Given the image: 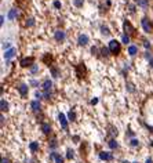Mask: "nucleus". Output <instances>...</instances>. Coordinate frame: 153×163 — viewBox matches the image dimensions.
<instances>
[{
	"instance_id": "nucleus-22",
	"label": "nucleus",
	"mask_w": 153,
	"mask_h": 163,
	"mask_svg": "<svg viewBox=\"0 0 153 163\" xmlns=\"http://www.w3.org/2000/svg\"><path fill=\"white\" fill-rule=\"evenodd\" d=\"M51 75H53V78H58L59 76V69L57 66H51Z\"/></svg>"
},
{
	"instance_id": "nucleus-39",
	"label": "nucleus",
	"mask_w": 153,
	"mask_h": 163,
	"mask_svg": "<svg viewBox=\"0 0 153 163\" xmlns=\"http://www.w3.org/2000/svg\"><path fill=\"white\" fill-rule=\"evenodd\" d=\"M95 104H98V98H92L91 100V105H95Z\"/></svg>"
},
{
	"instance_id": "nucleus-12",
	"label": "nucleus",
	"mask_w": 153,
	"mask_h": 163,
	"mask_svg": "<svg viewBox=\"0 0 153 163\" xmlns=\"http://www.w3.org/2000/svg\"><path fill=\"white\" fill-rule=\"evenodd\" d=\"M31 108L33 112H40V109H41V105H40V102L39 100H35V101L31 102Z\"/></svg>"
},
{
	"instance_id": "nucleus-3",
	"label": "nucleus",
	"mask_w": 153,
	"mask_h": 163,
	"mask_svg": "<svg viewBox=\"0 0 153 163\" xmlns=\"http://www.w3.org/2000/svg\"><path fill=\"white\" fill-rule=\"evenodd\" d=\"M33 62H35V58H33V57H28V58H23V60H21L19 64H21V66H22V68H26V66H32V65H35Z\"/></svg>"
},
{
	"instance_id": "nucleus-6",
	"label": "nucleus",
	"mask_w": 153,
	"mask_h": 163,
	"mask_svg": "<svg viewBox=\"0 0 153 163\" xmlns=\"http://www.w3.org/2000/svg\"><path fill=\"white\" fill-rule=\"evenodd\" d=\"M54 38H55V40L57 42H63L65 40V38H66V35H65V32L61 31V29H58V31H55V33H54Z\"/></svg>"
},
{
	"instance_id": "nucleus-40",
	"label": "nucleus",
	"mask_w": 153,
	"mask_h": 163,
	"mask_svg": "<svg viewBox=\"0 0 153 163\" xmlns=\"http://www.w3.org/2000/svg\"><path fill=\"white\" fill-rule=\"evenodd\" d=\"M97 51H98V48H97V47H92V48H91L92 54H97Z\"/></svg>"
},
{
	"instance_id": "nucleus-14",
	"label": "nucleus",
	"mask_w": 153,
	"mask_h": 163,
	"mask_svg": "<svg viewBox=\"0 0 153 163\" xmlns=\"http://www.w3.org/2000/svg\"><path fill=\"white\" fill-rule=\"evenodd\" d=\"M15 55V48H8V50H6V53H4V58L6 60H10V58H13Z\"/></svg>"
},
{
	"instance_id": "nucleus-7",
	"label": "nucleus",
	"mask_w": 153,
	"mask_h": 163,
	"mask_svg": "<svg viewBox=\"0 0 153 163\" xmlns=\"http://www.w3.org/2000/svg\"><path fill=\"white\" fill-rule=\"evenodd\" d=\"M100 159L102 160H106V162H110V160H113V155H112V152H100Z\"/></svg>"
},
{
	"instance_id": "nucleus-23",
	"label": "nucleus",
	"mask_w": 153,
	"mask_h": 163,
	"mask_svg": "<svg viewBox=\"0 0 153 163\" xmlns=\"http://www.w3.org/2000/svg\"><path fill=\"white\" fill-rule=\"evenodd\" d=\"M43 61H44V62L47 64V65L50 66V64H51V61H53V57H51L50 54H46L44 57H43Z\"/></svg>"
},
{
	"instance_id": "nucleus-28",
	"label": "nucleus",
	"mask_w": 153,
	"mask_h": 163,
	"mask_svg": "<svg viewBox=\"0 0 153 163\" xmlns=\"http://www.w3.org/2000/svg\"><path fill=\"white\" fill-rule=\"evenodd\" d=\"M73 3H75V6H76L77 8H80V7H83V4H84V0H75Z\"/></svg>"
},
{
	"instance_id": "nucleus-47",
	"label": "nucleus",
	"mask_w": 153,
	"mask_h": 163,
	"mask_svg": "<svg viewBox=\"0 0 153 163\" xmlns=\"http://www.w3.org/2000/svg\"><path fill=\"white\" fill-rule=\"evenodd\" d=\"M123 163H130V162H127V160H124V162H123Z\"/></svg>"
},
{
	"instance_id": "nucleus-37",
	"label": "nucleus",
	"mask_w": 153,
	"mask_h": 163,
	"mask_svg": "<svg viewBox=\"0 0 153 163\" xmlns=\"http://www.w3.org/2000/svg\"><path fill=\"white\" fill-rule=\"evenodd\" d=\"M10 46H11V43L7 42V43H4V44H3V48H10Z\"/></svg>"
},
{
	"instance_id": "nucleus-38",
	"label": "nucleus",
	"mask_w": 153,
	"mask_h": 163,
	"mask_svg": "<svg viewBox=\"0 0 153 163\" xmlns=\"http://www.w3.org/2000/svg\"><path fill=\"white\" fill-rule=\"evenodd\" d=\"M36 98H37V100H41V98H43V94L37 91V93H36Z\"/></svg>"
},
{
	"instance_id": "nucleus-45",
	"label": "nucleus",
	"mask_w": 153,
	"mask_h": 163,
	"mask_svg": "<svg viewBox=\"0 0 153 163\" xmlns=\"http://www.w3.org/2000/svg\"><path fill=\"white\" fill-rule=\"evenodd\" d=\"M73 140H75V142H79V137H77V135H75V137H73Z\"/></svg>"
},
{
	"instance_id": "nucleus-10",
	"label": "nucleus",
	"mask_w": 153,
	"mask_h": 163,
	"mask_svg": "<svg viewBox=\"0 0 153 163\" xmlns=\"http://www.w3.org/2000/svg\"><path fill=\"white\" fill-rule=\"evenodd\" d=\"M77 43H79V46H86L87 43H88V36L87 35H79V39H77Z\"/></svg>"
},
{
	"instance_id": "nucleus-9",
	"label": "nucleus",
	"mask_w": 153,
	"mask_h": 163,
	"mask_svg": "<svg viewBox=\"0 0 153 163\" xmlns=\"http://www.w3.org/2000/svg\"><path fill=\"white\" fill-rule=\"evenodd\" d=\"M41 87H43V91H51V89H53V82H51L50 79H46V80L43 82Z\"/></svg>"
},
{
	"instance_id": "nucleus-15",
	"label": "nucleus",
	"mask_w": 153,
	"mask_h": 163,
	"mask_svg": "<svg viewBox=\"0 0 153 163\" xmlns=\"http://www.w3.org/2000/svg\"><path fill=\"white\" fill-rule=\"evenodd\" d=\"M41 130H43V133H44V134H47V135H48V134L51 133V126H50V123L43 122V123H41Z\"/></svg>"
},
{
	"instance_id": "nucleus-4",
	"label": "nucleus",
	"mask_w": 153,
	"mask_h": 163,
	"mask_svg": "<svg viewBox=\"0 0 153 163\" xmlns=\"http://www.w3.org/2000/svg\"><path fill=\"white\" fill-rule=\"evenodd\" d=\"M58 120H59V123H61L62 129H63L65 131H68V119H66V116H65L63 113H59V115H58Z\"/></svg>"
},
{
	"instance_id": "nucleus-36",
	"label": "nucleus",
	"mask_w": 153,
	"mask_h": 163,
	"mask_svg": "<svg viewBox=\"0 0 153 163\" xmlns=\"http://www.w3.org/2000/svg\"><path fill=\"white\" fill-rule=\"evenodd\" d=\"M144 46H145L146 48H150V43H149L148 40H144Z\"/></svg>"
},
{
	"instance_id": "nucleus-35",
	"label": "nucleus",
	"mask_w": 153,
	"mask_h": 163,
	"mask_svg": "<svg viewBox=\"0 0 153 163\" xmlns=\"http://www.w3.org/2000/svg\"><path fill=\"white\" fill-rule=\"evenodd\" d=\"M31 85L36 87V86H39V82H37V80H35V79H32V80H31Z\"/></svg>"
},
{
	"instance_id": "nucleus-17",
	"label": "nucleus",
	"mask_w": 153,
	"mask_h": 163,
	"mask_svg": "<svg viewBox=\"0 0 153 163\" xmlns=\"http://www.w3.org/2000/svg\"><path fill=\"white\" fill-rule=\"evenodd\" d=\"M18 17V10L17 8H11L10 13H8V19H15Z\"/></svg>"
},
{
	"instance_id": "nucleus-18",
	"label": "nucleus",
	"mask_w": 153,
	"mask_h": 163,
	"mask_svg": "<svg viewBox=\"0 0 153 163\" xmlns=\"http://www.w3.org/2000/svg\"><path fill=\"white\" fill-rule=\"evenodd\" d=\"M0 109H1V112L8 111V102L6 101L4 98H1V101H0Z\"/></svg>"
},
{
	"instance_id": "nucleus-25",
	"label": "nucleus",
	"mask_w": 153,
	"mask_h": 163,
	"mask_svg": "<svg viewBox=\"0 0 153 163\" xmlns=\"http://www.w3.org/2000/svg\"><path fill=\"white\" fill-rule=\"evenodd\" d=\"M101 53H102V55L108 57L109 53H110V50H109V47H102V48H101Z\"/></svg>"
},
{
	"instance_id": "nucleus-16",
	"label": "nucleus",
	"mask_w": 153,
	"mask_h": 163,
	"mask_svg": "<svg viewBox=\"0 0 153 163\" xmlns=\"http://www.w3.org/2000/svg\"><path fill=\"white\" fill-rule=\"evenodd\" d=\"M137 53H138V46L131 44V46L128 47V54H130L131 57H134V55H137Z\"/></svg>"
},
{
	"instance_id": "nucleus-31",
	"label": "nucleus",
	"mask_w": 153,
	"mask_h": 163,
	"mask_svg": "<svg viewBox=\"0 0 153 163\" xmlns=\"http://www.w3.org/2000/svg\"><path fill=\"white\" fill-rule=\"evenodd\" d=\"M130 144H131V147H138V145H139V141H138L137 138H132V140L130 141Z\"/></svg>"
},
{
	"instance_id": "nucleus-20",
	"label": "nucleus",
	"mask_w": 153,
	"mask_h": 163,
	"mask_svg": "<svg viewBox=\"0 0 153 163\" xmlns=\"http://www.w3.org/2000/svg\"><path fill=\"white\" fill-rule=\"evenodd\" d=\"M29 149H31L32 152H37L39 151V142H36V141L31 142V144H29Z\"/></svg>"
},
{
	"instance_id": "nucleus-27",
	"label": "nucleus",
	"mask_w": 153,
	"mask_h": 163,
	"mask_svg": "<svg viewBox=\"0 0 153 163\" xmlns=\"http://www.w3.org/2000/svg\"><path fill=\"white\" fill-rule=\"evenodd\" d=\"M122 42L124 43V44H128V43H130V36H128V35H123Z\"/></svg>"
},
{
	"instance_id": "nucleus-2",
	"label": "nucleus",
	"mask_w": 153,
	"mask_h": 163,
	"mask_svg": "<svg viewBox=\"0 0 153 163\" xmlns=\"http://www.w3.org/2000/svg\"><path fill=\"white\" fill-rule=\"evenodd\" d=\"M141 25H142V28H144V31H145L146 33H150V32L153 31L152 23H150V21H149L148 18H142V19H141Z\"/></svg>"
},
{
	"instance_id": "nucleus-21",
	"label": "nucleus",
	"mask_w": 153,
	"mask_h": 163,
	"mask_svg": "<svg viewBox=\"0 0 153 163\" xmlns=\"http://www.w3.org/2000/svg\"><path fill=\"white\" fill-rule=\"evenodd\" d=\"M108 144H109V148H110V149H116V148L119 147V144H117V141H116L115 138L109 140V142H108Z\"/></svg>"
},
{
	"instance_id": "nucleus-43",
	"label": "nucleus",
	"mask_w": 153,
	"mask_h": 163,
	"mask_svg": "<svg viewBox=\"0 0 153 163\" xmlns=\"http://www.w3.org/2000/svg\"><path fill=\"white\" fill-rule=\"evenodd\" d=\"M1 163H8V159H6V158H1Z\"/></svg>"
},
{
	"instance_id": "nucleus-48",
	"label": "nucleus",
	"mask_w": 153,
	"mask_h": 163,
	"mask_svg": "<svg viewBox=\"0 0 153 163\" xmlns=\"http://www.w3.org/2000/svg\"><path fill=\"white\" fill-rule=\"evenodd\" d=\"M132 163H138V162H132Z\"/></svg>"
},
{
	"instance_id": "nucleus-33",
	"label": "nucleus",
	"mask_w": 153,
	"mask_h": 163,
	"mask_svg": "<svg viewBox=\"0 0 153 163\" xmlns=\"http://www.w3.org/2000/svg\"><path fill=\"white\" fill-rule=\"evenodd\" d=\"M35 25V19L33 18H29L28 21H26V26H33Z\"/></svg>"
},
{
	"instance_id": "nucleus-26",
	"label": "nucleus",
	"mask_w": 153,
	"mask_h": 163,
	"mask_svg": "<svg viewBox=\"0 0 153 163\" xmlns=\"http://www.w3.org/2000/svg\"><path fill=\"white\" fill-rule=\"evenodd\" d=\"M101 33L105 35V36H108V35L110 33V32H109V28H108V26H101Z\"/></svg>"
},
{
	"instance_id": "nucleus-19",
	"label": "nucleus",
	"mask_w": 153,
	"mask_h": 163,
	"mask_svg": "<svg viewBox=\"0 0 153 163\" xmlns=\"http://www.w3.org/2000/svg\"><path fill=\"white\" fill-rule=\"evenodd\" d=\"M137 4L142 8H148L149 7V0H137Z\"/></svg>"
},
{
	"instance_id": "nucleus-49",
	"label": "nucleus",
	"mask_w": 153,
	"mask_h": 163,
	"mask_svg": "<svg viewBox=\"0 0 153 163\" xmlns=\"http://www.w3.org/2000/svg\"><path fill=\"white\" fill-rule=\"evenodd\" d=\"M152 147H153V142H152Z\"/></svg>"
},
{
	"instance_id": "nucleus-42",
	"label": "nucleus",
	"mask_w": 153,
	"mask_h": 163,
	"mask_svg": "<svg viewBox=\"0 0 153 163\" xmlns=\"http://www.w3.org/2000/svg\"><path fill=\"white\" fill-rule=\"evenodd\" d=\"M3 23H4V15L0 17V25H3Z\"/></svg>"
},
{
	"instance_id": "nucleus-44",
	"label": "nucleus",
	"mask_w": 153,
	"mask_h": 163,
	"mask_svg": "<svg viewBox=\"0 0 153 163\" xmlns=\"http://www.w3.org/2000/svg\"><path fill=\"white\" fill-rule=\"evenodd\" d=\"M146 163H153L152 158H148V159H146Z\"/></svg>"
},
{
	"instance_id": "nucleus-29",
	"label": "nucleus",
	"mask_w": 153,
	"mask_h": 163,
	"mask_svg": "<svg viewBox=\"0 0 153 163\" xmlns=\"http://www.w3.org/2000/svg\"><path fill=\"white\" fill-rule=\"evenodd\" d=\"M73 156H75L73 151H72V149H68V151H66V158L70 160V159H73Z\"/></svg>"
},
{
	"instance_id": "nucleus-32",
	"label": "nucleus",
	"mask_w": 153,
	"mask_h": 163,
	"mask_svg": "<svg viewBox=\"0 0 153 163\" xmlns=\"http://www.w3.org/2000/svg\"><path fill=\"white\" fill-rule=\"evenodd\" d=\"M53 6L55 8H61L62 7V4H61V1H59V0H55V1L53 3Z\"/></svg>"
},
{
	"instance_id": "nucleus-24",
	"label": "nucleus",
	"mask_w": 153,
	"mask_h": 163,
	"mask_svg": "<svg viewBox=\"0 0 153 163\" xmlns=\"http://www.w3.org/2000/svg\"><path fill=\"white\" fill-rule=\"evenodd\" d=\"M68 119L70 120V122H75V120H76V113H75V111H69Z\"/></svg>"
},
{
	"instance_id": "nucleus-46",
	"label": "nucleus",
	"mask_w": 153,
	"mask_h": 163,
	"mask_svg": "<svg viewBox=\"0 0 153 163\" xmlns=\"http://www.w3.org/2000/svg\"><path fill=\"white\" fill-rule=\"evenodd\" d=\"M149 64H150V66H153V58L150 60V62H149Z\"/></svg>"
},
{
	"instance_id": "nucleus-11",
	"label": "nucleus",
	"mask_w": 153,
	"mask_h": 163,
	"mask_svg": "<svg viewBox=\"0 0 153 163\" xmlns=\"http://www.w3.org/2000/svg\"><path fill=\"white\" fill-rule=\"evenodd\" d=\"M50 159H54L55 163H63V158L59 154H57V152H51L50 154Z\"/></svg>"
},
{
	"instance_id": "nucleus-34",
	"label": "nucleus",
	"mask_w": 153,
	"mask_h": 163,
	"mask_svg": "<svg viewBox=\"0 0 153 163\" xmlns=\"http://www.w3.org/2000/svg\"><path fill=\"white\" fill-rule=\"evenodd\" d=\"M57 145H58V142H57V140H53V141H51V144H50V147H51V148H55Z\"/></svg>"
},
{
	"instance_id": "nucleus-13",
	"label": "nucleus",
	"mask_w": 153,
	"mask_h": 163,
	"mask_svg": "<svg viewBox=\"0 0 153 163\" xmlns=\"http://www.w3.org/2000/svg\"><path fill=\"white\" fill-rule=\"evenodd\" d=\"M123 28H124V31L127 32V33H134V32H135V29L132 28V25H131L128 21H124V23H123Z\"/></svg>"
},
{
	"instance_id": "nucleus-8",
	"label": "nucleus",
	"mask_w": 153,
	"mask_h": 163,
	"mask_svg": "<svg viewBox=\"0 0 153 163\" xmlns=\"http://www.w3.org/2000/svg\"><path fill=\"white\" fill-rule=\"evenodd\" d=\"M84 73H86V66H84V64L82 62V64H79V65L76 66V75L79 76V78H83Z\"/></svg>"
},
{
	"instance_id": "nucleus-1",
	"label": "nucleus",
	"mask_w": 153,
	"mask_h": 163,
	"mask_svg": "<svg viewBox=\"0 0 153 163\" xmlns=\"http://www.w3.org/2000/svg\"><path fill=\"white\" fill-rule=\"evenodd\" d=\"M109 50H110V53L112 54L117 55L120 53V50H122V47H120V42H117V40H110L109 42Z\"/></svg>"
},
{
	"instance_id": "nucleus-30",
	"label": "nucleus",
	"mask_w": 153,
	"mask_h": 163,
	"mask_svg": "<svg viewBox=\"0 0 153 163\" xmlns=\"http://www.w3.org/2000/svg\"><path fill=\"white\" fill-rule=\"evenodd\" d=\"M31 72H32V75H36L39 72V66L35 64V65H32V69H31Z\"/></svg>"
},
{
	"instance_id": "nucleus-5",
	"label": "nucleus",
	"mask_w": 153,
	"mask_h": 163,
	"mask_svg": "<svg viewBox=\"0 0 153 163\" xmlns=\"http://www.w3.org/2000/svg\"><path fill=\"white\" fill-rule=\"evenodd\" d=\"M18 91H19L22 98H26L28 97V91H29V87H28V85H19L18 86Z\"/></svg>"
},
{
	"instance_id": "nucleus-41",
	"label": "nucleus",
	"mask_w": 153,
	"mask_h": 163,
	"mask_svg": "<svg viewBox=\"0 0 153 163\" xmlns=\"http://www.w3.org/2000/svg\"><path fill=\"white\" fill-rule=\"evenodd\" d=\"M128 90H130V91H134V87H132V85H131V83H128Z\"/></svg>"
}]
</instances>
